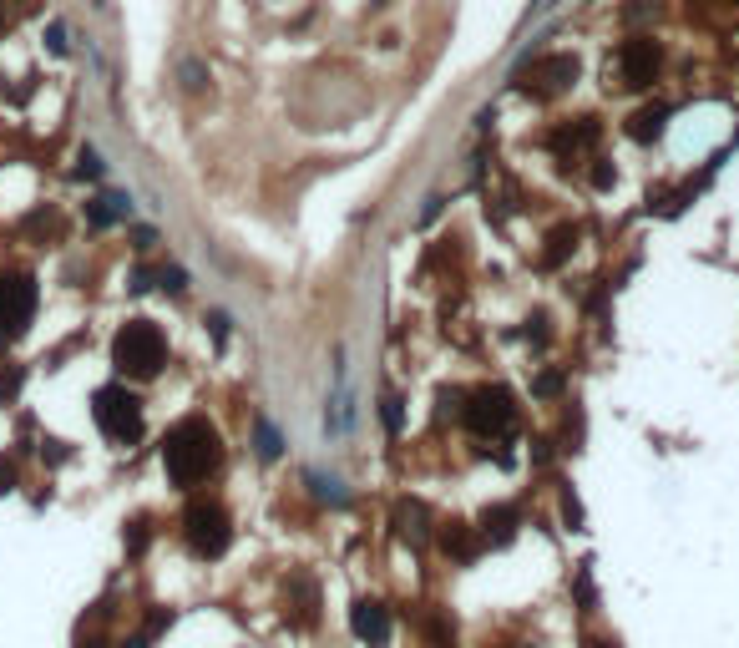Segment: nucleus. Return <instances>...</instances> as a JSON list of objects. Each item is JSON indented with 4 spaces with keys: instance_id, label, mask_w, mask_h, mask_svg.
Returning a JSON list of instances; mask_svg holds the SVG:
<instances>
[{
    "instance_id": "obj_8",
    "label": "nucleus",
    "mask_w": 739,
    "mask_h": 648,
    "mask_svg": "<svg viewBox=\"0 0 739 648\" xmlns=\"http://www.w3.org/2000/svg\"><path fill=\"white\" fill-rule=\"evenodd\" d=\"M350 628H355L360 643H385V638H390V613H385V603L360 598V603L350 608Z\"/></svg>"
},
{
    "instance_id": "obj_1",
    "label": "nucleus",
    "mask_w": 739,
    "mask_h": 648,
    "mask_svg": "<svg viewBox=\"0 0 739 648\" xmlns=\"http://www.w3.org/2000/svg\"><path fill=\"white\" fill-rule=\"evenodd\" d=\"M223 446H218V431L208 421H178L162 441V466H168V481L173 486H198L213 466H218Z\"/></svg>"
},
{
    "instance_id": "obj_2",
    "label": "nucleus",
    "mask_w": 739,
    "mask_h": 648,
    "mask_svg": "<svg viewBox=\"0 0 739 648\" xmlns=\"http://www.w3.org/2000/svg\"><path fill=\"white\" fill-rule=\"evenodd\" d=\"M112 360H117V370H127V375H157L162 360H168L162 330H157V324H147V319L122 324L117 340H112Z\"/></svg>"
},
{
    "instance_id": "obj_17",
    "label": "nucleus",
    "mask_w": 739,
    "mask_h": 648,
    "mask_svg": "<svg viewBox=\"0 0 739 648\" xmlns=\"http://www.w3.org/2000/svg\"><path fill=\"white\" fill-rule=\"evenodd\" d=\"M76 173H92V178H97V173H102V168H97V152H81V168H76Z\"/></svg>"
},
{
    "instance_id": "obj_5",
    "label": "nucleus",
    "mask_w": 739,
    "mask_h": 648,
    "mask_svg": "<svg viewBox=\"0 0 739 648\" xmlns=\"http://www.w3.org/2000/svg\"><path fill=\"white\" fill-rule=\"evenodd\" d=\"M461 416H466L471 431H481V436H502V431H512V421H517V405H512L507 390H476Z\"/></svg>"
},
{
    "instance_id": "obj_11",
    "label": "nucleus",
    "mask_w": 739,
    "mask_h": 648,
    "mask_svg": "<svg viewBox=\"0 0 739 648\" xmlns=\"http://www.w3.org/2000/svg\"><path fill=\"white\" fill-rule=\"evenodd\" d=\"M87 213H92V223H97V228H107V223H117V218H127V213H132V198H122V193H102Z\"/></svg>"
},
{
    "instance_id": "obj_10",
    "label": "nucleus",
    "mask_w": 739,
    "mask_h": 648,
    "mask_svg": "<svg viewBox=\"0 0 739 648\" xmlns=\"http://www.w3.org/2000/svg\"><path fill=\"white\" fill-rule=\"evenodd\" d=\"M512 532H517V507H491L481 517V537L486 542H512Z\"/></svg>"
},
{
    "instance_id": "obj_4",
    "label": "nucleus",
    "mask_w": 739,
    "mask_h": 648,
    "mask_svg": "<svg viewBox=\"0 0 739 648\" xmlns=\"http://www.w3.org/2000/svg\"><path fill=\"white\" fill-rule=\"evenodd\" d=\"M183 537H188V547H193L198 557H223V552H228V537H233L228 512H223L218 502H193L188 517H183Z\"/></svg>"
},
{
    "instance_id": "obj_13",
    "label": "nucleus",
    "mask_w": 739,
    "mask_h": 648,
    "mask_svg": "<svg viewBox=\"0 0 739 648\" xmlns=\"http://www.w3.org/2000/svg\"><path fill=\"white\" fill-rule=\"evenodd\" d=\"M441 547H446L451 557H461V562H471V557H476V542H471V532H466L461 522H456V527L441 537Z\"/></svg>"
},
{
    "instance_id": "obj_3",
    "label": "nucleus",
    "mask_w": 739,
    "mask_h": 648,
    "mask_svg": "<svg viewBox=\"0 0 739 648\" xmlns=\"http://www.w3.org/2000/svg\"><path fill=\"white\" fill-rule=\"evenodd\" d=\"M92 416L97 426L112 436V441H137L142 436V400L122 385H102L97 400H92Z\"/></svg>"
},
{
    "instance_id": "obj_12",
    "label": "nucleus",
    "mask_w": 739,
    "mask_h": 648,
    "mask_svg": "<svg viewBox=\"0 0 739 648\" xmlns=\"http://www.w3.org/2000/svg\"><path fill=\"white\" fill-rule=\"evenodd\" d=\"M395 522H400V532H405V537H416V542L426 537V507H421V502L400 507V512H395Z\"/></svg>"
},
{
    "instance_id": "obj_18",
    "label": "nucleus",
    "mask_w": 739,
    "mask_h": 648,
    "mask_svg": "<svg viewBox=\"0 0 739 648\" xmlns=\"http://www.w3.org/2000/svg\"><path fill=\"white\" fill-rule=\"evenodd\" d=\"M380 6H385V0H380Z\"/></svg>"
},
{
    "instance_id": "obj_15",
    "label": "nucleus",
    "mask_w": 739,
    "mask_h": 648,
    "mask_svg": "<svg viewBox=\"0 0 739 648\" xmlns=\"http://www.w3.org/2000/svg\"><path fill=\"white\" fill-rule=\"evenodd\" d=\"M259 451L264 456H279V431L274 426H259Z\"/></svg>"
},
{
    "instance_id": "obj_9",
    "label": "nucleus",
    "mask_w": 739,
    "mask_h": 648,
    "mask_svg": "<svg viewBox=\"0 0 739 648\" xmlns=\"http://www.w3.org/2000/svg\"><path fill=\"white\" fill-rule=\"evenodd\" d=\"M527 76H532L527 87H537V92H557V87H567V81L578 76V61H572V56H542V61H532Z\"/></svg>"
},
{
    "instance_id": "obj_6",
    "label": "nucleus",
    "mask_w": 739,
    "mask_h": 648,
    "mask_svg": "<svg viewBox=\"0 0 739 648\" xmlns=\"http://www.w3.org/2000/svg\"><path fill=\"white\" fill-rule=\"evenodd\" d=\"M31 314H36V284L21 279V274L0 279V330H11V335L26 330Z\"/></svg>"
},
{
    "instance_id": "obj_16",
    "label": "nucleus",
    "mask_w": 739,
    "mask_h": 648,
    "mask_svg": "<svg viewBox=\"0 0 739 648\" xmlns=\"http://www.w3.org/2000/svg\"><path fill=\"white\" fill-rule=\"evenodd\" d=\"M11 486H16V466L0 461V492H11Z\"/></svg>"
},
{
    "instance_id": "obj_14",
    "label": "nucleus",
    "mask_w": 739,
    "mask_h": 648,
    "mask_svg": "<svg viewBox=\"0 0 739 648\" xmlns=\"http://www.w3.org/2000/svg\"><path fill=\"white\" fill-rule=\"evenodd\" d=\"M664 132V112H643V117H633V137H659Z\"/></svg>"
},
{
    "instance_id": "obj_7",
    "label": "nucleus",
    "mask_w": 739,
    "mask_h": 648,
    "mask_svg": "<svg viewBox=\"0 0 739 648\" xmlns=\"http://www.w3.org/2000/svg\"><path fill=\"white\" fill-rule=\"evenodd\" d=\"M618 71L628 87H648L653 71H659V46L653 41H623L618 46Z\"/></svg>"
}]
</instances>
